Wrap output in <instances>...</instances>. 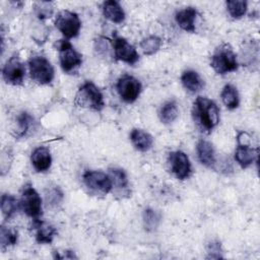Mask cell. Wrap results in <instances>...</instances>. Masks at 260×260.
Listing matches in <instances>:
<instances>
[{"label":"cell","instance_id":"cell-19","mask_svg":"<svg viewBox=\"0 0 260 260\" xmlns=\"http://www.w3.org/2000/svg\"><path fill=\"white\" fill-rule=\"evenodd\" d=\"M102 10L104 16L112 22L121 23L125 19V12L119 2L115 0L105 1L102 4Z\"/></svg>","mask_w":260,"mask_h":260},{"label":"cell","instance_id":"cell-15","mask_svg":"<svg viewBox=\"0 0 260 260\" xmlns=\"http://www.w3.org/2000/svg\"><path fill=\"white\" fill-rule=\"evenodd\" d=\"M109 176L112 181V190L114 189L115 192L121 197L129 196L130 194L129 181L124 170L120 168H110Z\"/></svg>","mask_w":260,"mask_h":260},{"label":"cell","instance_id":"cell-12","mask_svg":"<svg viewBox=\"0 0 260 260\" xmlns=\"http://www.w3.org/2000/svg\"><path fill=\"white\" fill-rule=\"evenodd\" d=\"M168 164L171 172L179 180H185L190 177L192 169L187 154L181 150H175L169 153Z\"/></svg>","mask_w":260,"mask_h":260},{"label":"cell","instance_id":"cell-33","mask_svg":"<svg viewBox=\"0 0 260 260\" xmlns=\"http://www.w3.org/2000/svg\"><path fill=\"white\" fill-rule=\"evenodd\" d=\"M207 252H208V256L207 258H222V255H220L221 252V248H220V244L217 242H212L208 245L207 248Z\"/></svg>","mask_w":260,"mask_h":260},{"label":"cell","instance_id":"cell-23","mask_svg":"<svg viewBox=\"0 0 260 260\" xmlns=\"http://www.w3.org/2000/svg\"><path fill=\"white\" fill-rule=\"evenodd\" d=\"M222 103L229 110H235L239 107L240 98L237 88L232 84H225L220 93Z\"/></svg>","mask_w":260,"mask_h":260},{"label":"cell","instance_id":"cell-6","mask_svg":"<svg viewBox=\"0 0 260 260\" xmlns=\"http://www.w3.org/2000/svg\"><path fill=\"white\" fill-rule=\"evenodd\" d=\"M59 60L61 68L66 73H72L80 67L82 55L77 52L72 44L67 40H60L58 44Z\"/></svg>","mask_w":260,"mask_h":260},{"label":"cell","instance_id":"cell-24","mask_svg":"<svg viewBox=\"0 0 260 260\" xmlns=\"http://www.w3.org/2000/svg\"><path fill=\"white\" fill-rule=\"evenodd\" d=\"M178 114L179 111L176 102L169 101L160 108L159 119L164 124H171L177 119Z\"/></svg>","mask_w":260,"mask_h":260},{"label":"cell","instance_id":"cell-18","mask_svg":"<svg viewBox=\"0 0 260 260\" xmlns=\"http://www.w3.org/2000/svg\"><path fill=\"white\" fill-rule=\"evenodd\" d=\"M198 159L207 168H213L216 161L213 145L207 140H200L196 146Z\"/></svg>","mask_w":260,"mask_h":260},{"label":"cell","instance_id":"cell-25","mask_svg":"<svg viewBox=\"0 0 260 260\" xmlns=\"http://www.w3.org/2000/svg\"><path fill=\"white\" fill-rule=\"evenodd\" d=\"M142 220H143V226L145 231L153 232L157 229L160 222V215L157 211L148 207V208H145L143 211Z\"/></svg>","mask_w":260,"mask_h":260},{"label":"cell","instance_id":"cell-9","mask_svg":"<svg viewBox=\"0 0 260 260\" xmlns=\"http://www.w3.org/2000/svg\"><path fill=\"white\" fill-rule=\"evenodd\" d=\"M238 146L235 151V159L243 168L251 166L258 157V148L250 146V136L246 132H240L237 136Z\"/></svg>","mask_w":260,"mask_h":260},{"label":"cell","instance_id":"cell-31","mask_svg":"<svg viewBox=\"0 0 260 260\" xmlns=\"http://www.w3.org/2000/svg\"><path fill=\"white\" fill-rule=\"evenodd\" d=\"M34 11L38 18L40 19H46L52 16L54 7L52 2L48 1H39L34 3Z\"/></svg>","mask_w":260,"mask_h":260},{"label":"cell","instance_id":"cell-16","mask_svg":"<svg viewBox=\"0 0 260 260\" xmlns=\"http://www.w3.org/2000/svg\"><path fill=\"white\" fill-rule=\"evenodd\" d=\"M30 161L37 172L43 173L48 171L52 165V156L49 148L45 146L35 148L30 155Z\"/></svg>","mask_w":260,"mask_h":260},{"label":"cell","instance_id":"cell-28","mask_svg":"<svg viewBox=\"0 0 260 260\" xmlns=\"http://www.w3.org/2000/svg\"><path fill=\"white\" fill-rule=\"evenodd\" d=\"M63 192L58 186H50L45 191L46 203L50 207H57L63 200Z\"/></svg>","mask_w":260,"mask_h":260},{"label":"cell","instance_id":"cell-11","mask_svg":"<svg viewBox=\"0 0 260 260\" xmlns=\"http://www.w3.org/2000/svg\"><path fill=\"white\" fill-rule=\"evenodd\" d=\"M2 76L6 83L20 85L25 76V67L17 55L11 56L2 69Z\"/></svg>","mask_w":260,"mask_h":260},{"label":"cell","instance_id":"cell-7","mask_svg":"<svg viewBox=\"0 0 260 260\" xmlns=\"http://www.w3.org/2000/svg\"><path fill=\"white\" fill-rule=\"evenodd\" d=\"M20 207L23 212L32 219H38L42 215V198L31 184L23 186L20 198Z\"/></svg>","mask_w":260,"mask_h":260},{"label":"cell","instance_id":"cell-27","mask_svg":"<svg viewBox=\"0 0 260 260\" xmlns=\"http://www.w3.org/2000/svg\"><path fill=\"white\" fill-rule=\"evenodd\" d=\"M161 46V39L157 36H149L140 42V49L144 55H153Z\"/></svg>","mask_w":260,"mask_h":260},{"label":"cell","instance_id":"cell-32","mask_svg":"<svg viewBox=\"0 0 260 260\" xmlns=\"http://www.w3.org/2000/svg\"><path fill=\"white\" fill-rule=\"evenodd\" d=\"M94 51L103 58H108L111 55L110 40L104 37H99L94 41Z\"/></svg>","mask_w":260,"mask_h":260},{"label":"cell","instance_id":"cell-3","mask_svg":"<svg viewBox=\"0 0 260 260\" xmlns=\"http://www.w3.org/2000/svg\"><path fill=\"white\" fill-rule=\"evenodd\" d=\"M75 104L93 111H101L105 106L102 91L91 81H85L78 88L75 95Z\"/></svg>","mask_w":260,"mask_h":260},{"label":"cell","instance_id":"cell-13","mask_svg":"<svg viewBox=\"0 0 260 260\" xmlns=\"http://www.w3.org/2000/svg\"><path fill=\"white\" fill-rule=\"evenodd\" d=\"M113 51L116 60L123 61L130 65L135 64L139 60V55L130 43L122 37H115L113 40Z\"/></svg>","mask_w":260,"mask_h":260},{"label":"cell","instance_id":"cell-34","mask_svg":"<svg viewBox=\"0 0 260 260\" xmlns=\"http://www.w3.org/2000/svg\"><path fill=\"white\" fill-rule=\"evenodd\" d=\"M62 254H60V252H54L55 254V258H58V259H73V258H77L76 255L74 254V252L72 251H69V250H66V251H63L61 252Z\"/></svg>","mask_w":260,"mask_h":260},{"label":"cell","instance_id":"cell-2","mask_svg":"<svg viewBox=\"0 0 260 260\" xmlns=\"http://www.w3.org/2000/svg\"><path fill=\"white\" fill-rule=\"evenodd\" d=\"M210 66L220 75L236 71L239 67L237 55L230 44H221L218 46L210 60Z\"/></svg>","mask_w":260,"mask_h":260},{"label":"cell","instance_id":"cell-20","mask_svg":"<svg viewBox=\"0 0 260 260\" xmlns=\"http://www.w3.org/2000/svg\"><path fill=\"white\" fill-rule=\"evenodd\" d=\"M130 140L133 146L139 151H147L153 144L152 136L148 132L138 128L132 129L130 133Z\"/></svg>","mask_w":260,"mask_h":260},{"label":"cell","instance_id":"cell-4","mask_svg":"<svg viewBox=\"0 0 260 260\" xmlns=\"http://www.w3.org/2000/svg\"><path fill=\"white\" fill-rule=\"evenodd\" d=\"M82 182L87 192L93 196H105L112 191L111 178L102 171L84 172Z\"/></svg>","mask_w":260,"mask_h":260},{"label":"cell","instance_id":"cell-17","mask_svg":"<svg viewBox=\"0 0 260 260\" xmlns=\"http://www.w3.org/2000/svg\"><path fill=\"white\" fill-rule=\"evenodd\" d=\"M197 14L198 12L194 7H186L176 12L175 19L182 29L189 32H194Z\"/></svg>","mask_w":260,"mask_h":260},{"label":"cell","instance_id":"cell-1","mask_svg":"<svg viewBox=\"0 0 260 260\" xmlns=\"http://www.w3.org/2000/svg\"><path fill=\"white\" fill-rule=\"evenodd\" d=\"M192 116L196 125L206 133L212 131L219 122L217 105L205 96H197L192 108Z\"/></svg>","mask_w":260,"mask_h":260},{"label":"cell","instance_id":"cell-5","mask_svg":"<svg viewBox=\"0 0 260 260\" xmlns=\"http://www.w3.org/2000/svg\"><path fill=\"white\" fill-rule=\"evenodd\" d=\"M28 69L31 79L39 84H48L54 78V68L44 56H34L28 60Z\"/></svg>","mask_w":260,"mask_h":260},{"label":"cell","instance_id":"cell-14","mask_svg":"<svg viewBox=\"0 0 260 260\" xmlns=\"http://www.w3.org/2000/svg\"><path fill=\"white\" fill-rule=\"evenodd\" d=\"M31 229L35 232L36 241L39 244H50L57 234V230L51 223L41 218L32 219Z\"/></svg>","mask_w":260,"mask_h":260},{"label":"cell","instance_id":"cell-30","mask_svg":"<svg viewBox=\"0 0 260 260\" xmlns=\"http://www.w3.org/2000/svg\"><path fill=\"white\" fill-rule=\"evenodd\" d=\"M226 9L230 15L235 18L239 19L243 17L247 12V2L242 0H230L226 1Z\"/></svg>","mask_w":260,"mask_h":260},{"label":"cell","instance_id":"cell-29","mask_svg":"<svg viewBox=\"0 0 260 260\" xmlns=\"http://www.w3.org/2000/svg\"><path fill=\"white\" fill-rule=\"evenodd\" d=\"M0 237H1V248L5 250L8 247L14 246L17 243L18 234H17V231H15L14 229L2 225Z\"/></svg>","mask_w":260,"mask_h":260},{"label":"cell","instance_id":"cell-10","mask_svg":"<svg viewBox=\"0 0 260 260\" xmlns=\"http://www.w3.org/2000/svg\"><path fill=\"white\" fill-rule=\"evenodd\" d=\"M116 87L121 99L129 104L138 99L142 89L140 81L128 74H124L118 79Z\"/></svg>","mask_w":260,"mask_h":260},{"label":"cell","instance_id":"cell-21","mask_svg":"<svg viewBox=\"0 0 260 260\" xmlns=\"http://www.w3.org/2000/svg\"><path fill=\"white\" fill-rule=\"evenodd\" d=\"M181 81L184 87L191 92H198L204 87V81L194 70H185L181 75Z\"/></svg>","mask_w":260,"mask_h":260},{"label":"cell","instance_id":"cell-8","mask_svg":"<svg viewBox=\"0 0 260 260\" xmlns=\"http://www.w3.org/2000/svg\"><path fill=\"white\" fill-rule=\"evenodd\" d=\"M55 26L67 39H72L78 36L81 22L75 12L69 10H61L55 19Z\"/></svg>","mask_w":260,"mask_h":260},{"label":"cell","instance_id":"cell-22","mask_svg":"<svg viewBox=\"0 0 260 260\" xmlns=\"http://www.w3.org/2000/svg\"><path fill=\"white\" fill-rule=\"evenodd\" d=\"M19 209H21L20 200L10 194H3L1 196V211L6 220L12 218Z\"/></svg>","mask_w":260,"mask_h":260},{"label":"cell","instance_id":"cell-26","mask_svg":"<svg viewBox=\"0 0 260 260\" xmlns=\"http://www.w3.org/2000/svg\"><path fill=\"white\" fill-rule=\"evenodd\" d=\"M17 129H16V136L23 137L29 131L31 126L34 125V118L27 112H21L16 119Z\"/></svg>","mask_w":260,"mask_h":260}]
</instances>
